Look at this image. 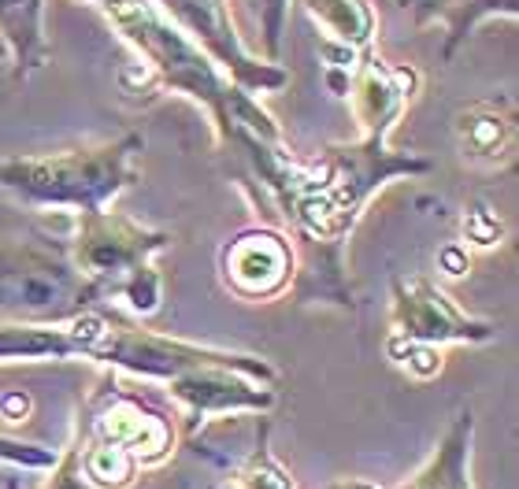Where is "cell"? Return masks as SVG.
Segmentation results:
<instances>
[{
    "label": "cell",
    "mask_w": 519,
    "mask_h": 489,
    "mask_svg": "<svg viewBox=\"0 0 519 489\" xmlns=\"http://www.w3.org/2000/svg\"><path fill=\"white\" fill-rule=\"evenodd\" d=\"M59 460L56 449H45V445H27L0 434V463H15L27 467V471H52V463Z\"/></svg>",
    "instance_id": "obj_14"
},
{
    "label": "cell",
    "mask_w": 519,
    "mask_h": 489,
    "mask_svg": "<svg viewBox=\"0 0 519 489\" xmlns=\"http://www.w3.org/2000/svg\"><path fill=\"white\" fill-rule=\"evenodd\" d=\"M30 412V397L27 393H4L0 397V415L4 419H23Z\"/></svg>",
    "instance_id": "obj_18"
},
{
    "label": "cell",
    "mask_w": 519,
    "mask_h": 489,
    "mask_svg": "<svg viewBox=\"0 0 519 489\" xmlns=\"http://www.w3.org/2000/svg\"><path fill=\"white\" fill-rule=\"evenodd\" d=\"M45 489H97L86 475H82V463H78V449L71 445L67 453H59V460L52 463V478Z\"/></svg>",
    "instance_id": "obj_16"
},
{
    "label": "cell",
    "mask_w": 519,
    "mask_h": 489,
    "mask_svg": "<svg viewBox=\"0 0 519 489\" xmlns=\"http://www.w3.org/2000/svg\"><path fill=\"white\" fill-rule=\"evenodd\" d=\"M86 438L122 445L138 460V467L163 463L175 445L168 415L153 408L149 400L127 393L115 378L104 382L86 404Z\"/></svg>",
    "instance_id": "obj_4"
},
{
    "label": "cell",
    "mask_w": 519,
    "mask_h": 489,
    "mask_svg": "<svg viewBox=\"0 0 519 489\" xmlns=\"http://www.w3.org/2000/svg\"><path fill=\"white\" fill-rule=\"evenodd\" d=\"M97 4H104V0H97Z\"/></svg>",
    "instance_id": "obj_20"
},
{
    "label": "cell",
    "mask_w": 519,
    "mask_h": 489,
    "mask_svg": "<svg viewBox=\"0 0 519 489\" xmlns=\"http://www.w3.org/2000/svg\"><path fill=\"white\" fill-rule=\"evenodd\" d=\"M78 449V463L82 475H86L97 489H130L138 478V460L115 441H100V438H86V445H75Z\"/></svg>",
    "instance_id": "obj_11"
},
{
    "label": "cell",
    "mask_w": 519,
    "mask_h": 489,
    "mask_svg": "<svg viewBox=\"0 0 519 489\" xmlns=\"http://www.w3.org/2000/svg\"><path fill=\"white\" fill-rule=\"evenodd\" d=\"M138 153L141 138L130 134L97 148L0 160V185L34 208L104 211L122 189L138 182Z\"/></svg>",
    "instance_id": "obj_1"
},
{
    "label": "cell",
    "mask_w": 519,
    "mask_h": 489,
    "mask_svg": "<svg viewBox=\"0 0 519 489\" xmlns=\"http://www.w3.org/2000/svg\"><path fill=\"white\" fill-rule=\"evenodd\" d=\"M464 238L471 245H479V248L497 245V238H501V219L493 216L490 204H475L468 216H464Z\"/></svg>",
    "instance_id": "obj_15"
},
{
    "label": "cell",
    "mask_w": 519,
    "mask_h": 489,
    "mask_svg": "<svg viewBox=\"0 0 519 489\" xmlns=\"http://www.w3.org/2000/svg\"><path fill=\"white\" fill-rule=\"evenodd\" d=\"M223 279L234 293L263 301L294 279V252L271 230H245L223 248Z\"/></svg>",
    "instance_id": "obj_8"
},
{
    "label": "cell",
    "mask_w": 519,
    "mask_h": 489,
    "mask_svg": "<svg viewBox=\"0 0 519 489\" xmlns=\"http://www.w3.org/2000/svg\"><path fill=\"white\" fill-rule=\"evenodd\" d=\"M168 241L171 233L149 230L127 216H115L108 208L78 211L75 238L67 241V256L86 279L108 289V296H119V286L141 267H153L149 260L168 248Z\"/></svg>",
    "instance_id": "obj_3"
},
{
    "label": "cell",
    "mask_w": 519,
    "mask_h": 489,
    "mask_svg": "<svg viewBox=\"0 0 519 489\" xmlns=\"http://www.w3.org/2000/svg\"><path fill=\"white\" fill-rule=\"evenodd\" d=\"M112 319L82 312L67 323H15L0 319V359H97Z\"/></svg>",
    "instance_id": "obj_7"
},
{
    "label": "cell",
    "mask_w": 519,
    "mask_h": 489,
    "mask_svg": "<svg viewBox=\"0 0 519 489\" xmlns=\"http://www.w3.org/2000/svg\"><path fill=\"white\" fill-rule=\"evenodd\" d=\"M282 15L286 0H263V34H267V52H279V34H282Z\"/></svg>",
    "instance_id": "obj_17"
},
{
    "label": "cell",
    "mask_w": 519,
    "mask_h": 489,
    "mask_svg": "<svg viewBox=\"0 0 519 489\" xmlns=\"http://www.w3.org/2000/svg\"><path fill=\"white\" fill-rule=\"evenodd\" d=\"M442 267H445V274H452V279H456V274L468 271V256H464V252L456 248V245H449V248L442 252Z\"/></svg>",
    "instance_id": "obj_19"
},
{
    "label": "cell",
    "mask_w": 519,
    "mask_h": 489,
    "mask_svg": "<svg viewBox=\"0 0 519 489\" xmlns=\"http://www.w3.org/2000/svg\"><path fill=\"white\" fill-rule=\"evenodd\" d=\"M100 296L108 289L71 264L67 245H52L49 238L0 241V319L67 323Z\"/></svg>",
    "instance_id": "obj_2"
},
{
    "label": "cell",
    "mask_w": 519,
    "mask_h": 489,
    "mask_svg": "<svg viewBox=\"0 0 519 489\" xmlns=\"http://www.w3.org/2000/svg\"><path fill=\"white\" fill-rule=\"evenodd\" d=\"M0 37L12 45L19 71L45 67L49 49L41 34V0H0Z\"/></svg>",
    "instance_id": "obj_9"
},
{
    "label": "cell",
    "mask_w": 519,
    "mask_h": 489,
    "mask_svg": "<svg viewBox=\"0 0 519 489\" xmlns=\"http://www.w3.org/2000/svg\"><path fill=\"white\" fill-rule=\"evenodd\" d=\"M160 4L171 15V27H178L204 56H212V63H223L231 71L238 90L260 93V90H279L286 82L279 67H263L241 49L223 0H160Z\"/></svg>",
    "instance_id": "obj_5"
},
{
    "label": "cell",
    "mask_w": 519,
    "mask_h": 489,
    "mask_svg": "<svg viewBox=\"0 0 519 489\" xmlns=\"http://www.w3.org/2000/svg\"><path fill=\"white\" fill-rule=\"evenodd\" d=\"M216 489H294V478H289L286 467L271 456L267 449V422L256 419V441L238 463L231 478H223Z\"/></svg>",
    "instance_id": "obj_12"
},
{
    "label": "cell",
    "mask_w": 519,
    "mask_h": 489,
    "mask_svg": "<svg viewBox=\"0 0 519 489\" xmlns=\"http://www.w3.org/2000/svg\"><path fill=\"white\" fill-rule=\"evenodd\" d=\"M460 138H464V153L471 160H497L508 148V122L490 104H475L460 119Z\"/></svg>",
    "instance_id": "obj_13"
},
{
    "label": "cell",
    "mask_w": 519,
    "mask_h": 489,
    "mask_svg": "<svg viewBox=\"0 0 519 489\" xmlns=\"http://www.w3.org/2000/svg\"><path fill=\"white\" fill-rule=\"evenodd\" d=\"M304 4L326 30V37H334L342 49H367L371 34H375V15H371L367 0H304Z\"/></svg>",
    "instance_id": "obj_10"
},
{
    "label": "cell",
    "mask_w": 519,
    "mask_h": 489,
    "mask_svg": "<svg viewBox=\"0 0 519 489\" xmlns=\"http://www.w3.org/2000/svg\"><path fill=\"white\" fill-rule=\"evenodd\" d=\"M415 345H445V342H471L483 345L493 337L490 323L464 315L449 296L427 279H397L393 282V334Z\"/></svg>",
    "instance_id": "obj_6"
}]
</instances>
